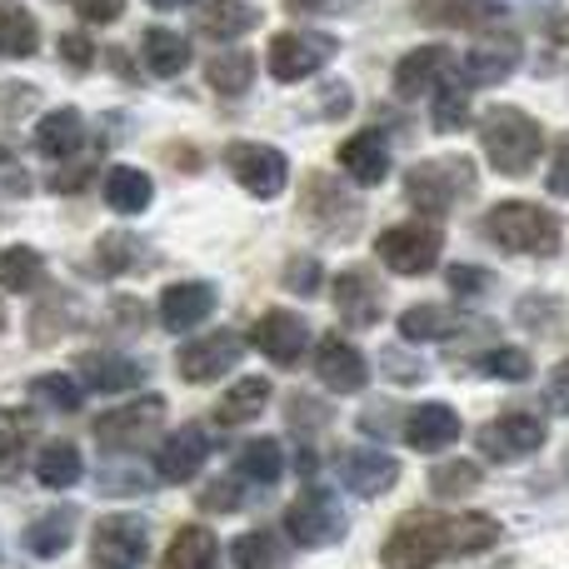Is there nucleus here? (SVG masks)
I'll return each instance as SVG.
<instances>
[{
    "label": "nucleus",
    "mask_w": 569,
    "mask_h": 569,
    "mask_svg": "<svg viewBox=\"0 0 569 569\" xmlns=\"http://www.w3.org/2000/svg\"><path fill=\"white\" fill-rule=\"evenodd\" d=\"M385 310V295H380V280L375 270L365 266H350L340 280H335V315L345 320V330H370Z\"/></svg>",
    "instance_id": "nucleus-14"
},
{
    "label": "nucleus",
    "mask_w": 569,
    "mask_h": 569,
    "mask_svg": "<svg viewBox=\"0 0 569 569\" xmlns=\"http://www.w3.org/2000/svg\"><path fill=\"white\" fill-rule=\"evenodd\" d=\"M470 120V96H465V80L450 76L435 90V130H460Z\"/></svg>",
    "instance_id": "nucleus-43"
},
{
    "label": "nucleus",
    "mask_w": 569,
    "mask_h": 569,
    "mask_svg": "<svg viewBox=\"0 0 569 569\" xmlns=\"http://www.w3.org/2000/svg\"><path fill=\"white\" fill-rule=\"evenodd\" d=\"M540 445H545V420H535V415H525V410L500 415L495 425L480 430V450L490 455V460H520V455H535Z\"/></svg>",
    "instance_id": "nucleus-16"
},
{
    "label": "nucleus",
    "mask_w": 569,
    "mask_h": 569,
    "mask_svg": "<svg viewBox=\"0 0 569 569\" xmlns=\"http://www.w3.org/2000/svg\"><path fill=\"white\" fill-rule=\"evenodd\" d=\"M405 440L420 455L450 450V445L460 440V415H455L450 405H415V410L405 415Z\"/></svg>",
    "instance_id": "nucleus-22"
},
{
    "label": "nucleus",
    "mask_w": 569,
    "mask_h": 569,
    "mask_svg": "<svg viewBox=\"0 0 569 569\" xmlns=\"http://www.w3.org/2000/svg\"><path fill=\"white\" fill-rule=\"evenodd\" d=\"M80 146H86V116H80V110L60 106V110H50V116H40V126H36V150L40 156L70 160Z\"/></svg>",
    "instance_id": "nucleus-25"
},
{
    "label": "nucleus",
    "mask_w": 569,
    "mask_h": 569,
    "mask_svg": "<svg viewBox=\"0 0 569 569\" xmlns=\"http://www.w3.org/2000/svg\"><path fill=\"white\" fill-rule=\"evenodd\" d=\"M295 10H340L345 0H290Z\"/></svg>",
    "instance_id": "nucleus-53"
},
{
    "label": "nucleus",
    "mask_w": 569,
    "mask_h": 569,
    "mask_svg": "<svg viewBox=\"0 0 569 569\" xmlns=\"http://www.w3.org/2000/svg\"><path fill=\"white\" fill-rule=\"evenodd\" d=\"M160 569H220V540L206 525H186V530L170 540Z\"/></svg>",
    "instance_id": "nucleus-27"
},
{
    "label": "nucleus",
    "mask_w": 569,
    "mask_h": 569,
    "mask_svg": "<svg viewBox=\"0 0 569 569\" xmlns=\"http://www.w3.org/2000/svg\"><path fill=\"white\" fill-rule=\"evenodd\" d=\"M226 166H230V176L260 200H276L284 190V180H290V160H284L276 146H256V140H236V146L226 150Z\"/></svg>",
    "instance_id": "nucleus-11"
},
{
    "label": "nucleus",
    "mask_w": 569,
    "mask_h": 569,
    "mask_svg": "<svg viewBox=\"0 0 569 569\" xmlns=\"http://www.w3.org/2000/svg\"><path fill=\"white\" fill-rule=\"evenodd\" d=\"M80 380L100 395H126L136 385H146V365L120 350H90V355H80Z\"/></svg>",
    "instance_id": "nucleus-20"
},
{
    "label": "nucleus",
    "mask_w": 569,
    "mask_h": 569,
    "mask_svg": "<svg viewBox=\"0 0 569 569\" xmlns=\"http://www.w3.org/2000/svg\"><path fill=\"white\" fill-rule=\"evenodd\" d=\"M160 425H166V400L146 395V400H136V405H120V410L100 415L96 440H100V450H146L160 435Z\"/></svg>",
    "instance_id": "nucleus-7"
},
{
    "label": "nucleus",
    "mask_w": 569,
    "mask_h": 569,
    "mask_svg": "<svg viewBox=\"0 0 569 569\" xmlns=\"http://www.w3.org/2000/svg\"><path fill=\"white\" fill-rule=\"evenodd\" d=\"M300 216L320 230L325 240H345L355 236V220H360V200L345 196V186H335L330 176H310L300 196Z\"/></svg>",
    "instance_id": "nucleus-10"
},
{
    "label": "nucleus",
    "mask_w": 569,
    "mask_h": 569,
    "mask_svg": "<svg viewBox=\"0 0 569 569\" xmlns=\"http://www.w3.org/2000/svg\"><path fill=\"white\" fill-rule=\"evenodd\" d=\"M40 276H46L40 250H30V246H6L0 250V284H6V290L26 295V290H36L40 284Z\"/></svg>",
    "instance_id": "nucleus-38"
},
{
    "label": "nucleus",
    "mask_w": 569,
    "mask_h": 569,
    "mask_svg": "<svg viewBox=\"0 0 569 569\" xmlns=\"http://www.w3.org/2000/svg\"><path fill=\"white\" fill-rule=\"evenodd\" d=\"M340 480H345V490L365 495V500H380L385 490H395L400 465H395L385 450H345L340 455Z\"/></svg>",
    "instance_id": "nucleus-21"
},
{
    "label": "nucleus",
    "mask_w": 569,
    "mask_h": 569,
    "mask_svg": "<svg viewBox=\"0 0 569 569\" xmlns=\"http://www.w3.org/2000/svg\"><path fill=\"white\" fill-rule=\"evenodd\" d=\"M270 405V380L266 375H246V380H236L226 390V400L216 405V420L220 425H250L260 410Z\"/></svg>",
    "instance_id": "nucleus-32"
},
{
    "label": "nucleus",
    "mask_w": 569,
    "mask_h": 569,
    "mask_svg": "<svg viewBox=\"0 0 569 569\" xmlns=\"http://www.w3.org/2000/svg\"><path fill=\"white\" fill-rule=\"evenodd\" d=\"M206 455H210V435L200 430V425H186V430H176L166 445H160L156 475L166 485H186V480H196V475H200Z\"/></svg>",
    "instance_id": "nucleus-19"
},
{
    "label": "nucleus",
    "mask_w": 569,
    "mask_h": 569,
    "mask_svg": "<svg viewBox=\"0 0 569 569\" xmlns=\"http://www.w3.org/2000/svg\"><path fill=\"white\" fill-rule=\"evenodd\" d=\"M440 250H445V236L430 220H405V226L380 230V240H375V256H380L395 276H425V270L440 260Z\"/></svg>",
    "instance_id": "nucleus-5"
},
{
    "label": "nucleus",
    "mask_w": 569,
    "mask_h": 569,
    "mask_svg": "<svg viewBox=\"0 0 569 569\" xmlns=\"http://www.w3.org/2000/svg\"><path fill=\"white\" fill-rule=\"evenodd\" d=\"M156 10H180V6H190V0H150Z\"/></svg>",
    "instance_id": "nucleus-55"
},
{
    "label": "nucleus",
    "mask_w": 569,
    "mask_h": 569,
    "mask_svg": "<svg viewBox=\"0 0 569 569\" xmlns=\"http://www.w3.org/2000/svg\"><path fill=\"white\" fill-rule=\"evenodd\" d=\"M210 315H216V284H206V280H180L160 295V325L170 335H190Z\"/></svg>",
    "instance_id": "nucleus-17"
},
{
    "label": "nucleus",
    "mask_w": 569,
    "mask_h": 569,
    "mask_svg": "<svg viewBox=\"0 0 569 569\" xmlns=\"http://www.w3.org/2000/svg\"><path fill=\"white\" fill-rule=\"evenodd\" d=\"M36 46H40L36 16H30L26 6L0 0V56H6V60H26V56H36Z\"/></svg>",
    "instance_id": "nucleus-34"
},
{
    "label": "nucleus",
    "mask_w": 569,
    "mask_h": 569,
    "mask_svg": "<svg viewBox=\"0 0 569 569\" xmlns=\"http://www.w3.org/2000/svg\"><path fill=\"white\" fill-rule=\"evenodd\" d=\"M340 170L355 180V186H380L390 176V140L380 130H360L340 146Z\"/></svg>",
    "instance_id": "nucleus-24"
},
{
    "label": "nucleus",
    "mask_w": 569,
    "mask_h": 569,
    "mask_svg": "<svg viewBox=\"0 0 569 569\" xmlns=\"http://www.w3.org/2000/svg\"><path fill=\"white\" fill-rule=\"evenodd\" d=\"M256 350L266 355L270 365H280V370H290V365L305 360V350H310V325H305V315L295 310H266L256 320Z\"/></svg>",
    "instance_id": "nucleus-12"
},
{
    "label": "nucleus",
    "mask_w": 569,
    "mask_h": 569,
    "mask_svg": "<svg viewBox=\"0 0 569 569\" xmlns=\"http://www.w3.org/2000/svg\"><path fill=\"white\" fill-rule=\"evenodd\" d=\"M80 475H86V460H80V450H76L70 440L40 445V455H36V480L46 485V490H70V485H80Z\"/></svg>",
    "instance_id": "nucleus-30"
},
{
    "label": "nucleus",
    "mask_w": 569,
    "mask_h": 569,
    "mask_svg": "<svg viewBox=\"0 0 569 569\" xmlns=\"http://www.w3.org/2000/svg\"><path fill=\"white\" fill-rule=\"evenodd\" d=\"M30 435H36V420L26 410H0V485L20 480Z\"/></svg>",
    "instance_id": "nucleus-31"
},
{
    "label": "nucleus",
    "mask_w": 569,
    "mask_h": 569,
    "mask_svg": "<svg viewBox=\"0 0 569 569\" xmlns=\"http://www.w3.org/2000/svg\"><path fill=\"white\" fill-rule=\"evenodd\" d=\"M236 465H240V480H250V485H276L280 475H284V450H280V440H250L246 450L236 455Z\"/></svg>",
    "instance_id": "nucleus-37"
},
{
    "label": "nucleus",
    "mask_w": 569,
    "mask_h": 569,
    "mask_svg": "<svg viewBox=\"0 0 569 569\" xmlns=\"http://www.w3.org/2000/svg\"><path fill=\"white\" fill-rule=\"evenodd\" d=\"M485 236L505 250V256H535L550 260L560 250V220L545 206H530V200H505L485 216Z\"/></svg>",
    "instance_id": "nucleus-2"
},
{
    "label": "nucleus",
    "mask_w": 569,
    "mask_h": 569,
    "mask_svg": "<svg viewBox=\"0 0 569 569\" xmlns=\"http://www.w3.org/2000/svg\"><path fill=\"white\" fill-rule=\"evenodd\" d=\"M30 395L56 415H76L80 400H86V385H76L70 375H36V380H30Z\"/></svg>",
    "instance_id": "nucleus-40"
},
{
    "label": "nucleus",
    "mask_w": 569,
    "mask_h": 569,
    "mask_svg": "<svg viewBox=\"0 0 569 569\" xmlns=\"http://www.w3.org/2000/svg\"><path fill=\"white\" fill-rule=\"evenodd\" d=\"M70 535H76V510H50L46 520H36L26 530V550L40 555V560H56L70 545Z\"/></svg>",
    "instance_id": "nucleus-36"
},
{
    "label": "nucleus",
    "mask_w": 569,
    "mask_h": 569,
    "mask_svg": "<svg viewBox=\"0 0 569 569\" xmlns=\"http://www.w3.org/2000/svg\"><path fill=\"white\" fill-rule=\"evenodd\" d=\"M140 60H146L156 76L170 80L190 66V40L176 36V30H166V26H150L146 36H140Z\"/></svg>",
    "instance_id": "nucleus-29"
},
{
    "label": "nucleus",
    "mask_w": 569,
    "mask_h": 569,
    "mask_svg": "<svg viewBox=\"0 0 569 569\" xmlns=\"http://www.w3.org/2000/svg\"><path fill=\"white\" fill-rule=\"evenodd\" d=\"M96 256H100V270H106V276H126V270H136L140 260H146V246H140L136 236H126V230H110V236L96 246Z\"/></svg>",
    "instance_id": "nucleus-41"
},
{
    "label": "nucleus",
    "mask_w": 569,
    "mask_h": 569,
    "mask_svg": "<svg viewBox=\"0 0 569 569\" xmlns=\"http://www.w3.org/2000/svg\"><path fill=\"white\" fill-rule=\"evenodd\" d=\"M0 170H16V150H10V140H0Z\"/></svg>",
    "instance_id": "nucleus-54"
},
{
    "label": "nucleus",
    "mask_w": 569,
    "mask_h": 569,
    "mask_svg": "<svg viewBox=\"0 0 569 569\" xmlns=\"http://www.w3.org/2000/svg\"><path fill=\"white\" fill-rule=\"evenodd\" d=\"M550 190L555 196H569V140L555 150V160H550Z\"/></svg>",
    "instance_id": "nucleus-52"
},
{
    "label": "nucleus",
    "mask_w": 569,
    "mask_h": 569,
    "mask_svg": "<svg viewBox=\"0 0 569 569\" xmlns=\"http://www.w3.org/2000/svg\"><path fill=\"white\" fill-rule=\"evenodd\" d=\"M284 284H290L295 295H315V290H320V266H315V260H305V256H295L290 266H284Z\"/></svg>",
    "instance_id": "nucleus-45"
},
{
    "label": "nucleus",
    "mask_w": 569,
    "mask_h": 569,
    "mask_svg": "<svg viewBox=\"0 0 569 569\" xmlns=\"http://www.w3.org/2000/svg\"><path fill=\"white\" fill-rule=\"evenodd\" d=\"M146 520L140 515H106L90 540V569H140L146 565Z\"/></svg>",
    "instance_id": "nucleus-9"
},
{
    "label": "nucleus",
    "mask_w": 569,
    "mask_h": 569,
    "mask_svg": "<svg viewBox=\"0 0 569 569\" xmlns=\"http://www.w3.org/2000/svg\"><path fill=\"white\" fill-rule=\"evenodd\" d=\"M515 66H520V40H480L475 50H465V60L455 70H460L465 86H500L505 76H515Z\"/></svg>",
    "instance_id": "nucleus-23"
},
{
    "label": "nucleus",
    "mask_w": 569,
    "mask_h": 569,
    "mask_svg": "<svg viewBox=\"0 0 569 569\" xmlns=\"http://www.w3.org/2000/svg\"><path fill=\"white\" fill-rule=\"evenodd\" d=\"M465 325V315L455 310V305H410V310L400 315V335L405 340H445V335H455Z\"/></svg>",
    "instance_id": "nucleus-33"
},
{
    "label": "nucleus",
    "mask_w": 569,
    "mask_h": 569,
    "mask_svg": "<svg viewBox=\"0 0 569 569\" xmlns=\"http://www.w3.org/2000/svg\"><path fill=\"white\" fill-rule=\"evenodd\" d=\"M230 560H236L240 569H280V545H276V535H266V530H250V535H240L236 545H230Z\"/></svg>",
    "instance_id": "nucleus-42"
},
{
    "label": "nucleus",
    "mask_w": 569,
    "mask_h": 569,
    "mask_svg": "<svg viewBox=\"0 0 569 569\" xmlns=\"http://www.w3.org/2000/svg\"><path fill=\"white\" fill-rule=\"evenodd\" d=\"M100 190H106V206L116 210V216H140V210L156 200L150 176L146 170H136V166H110L106 180H100Z\"/></svg>",
    "instance_id": "nucleus-26"
},
{
    "label": "nucleus",
    "mask_w": 569,
    "mask_h": 569,
    "mask_svg": "<svg viewBox=\"0 0 569 569\" xmlns=\"http://www.w3.org/2000/svg\"><path fill=\"white\" fill-rule=\"evenodd\" d=\"M485 370L495 375V380H530V370H535V360L525 350H515V345H500V350H490L485 355Z\"/></svg>",
    "instance_id": "nucleus-44"
},
{
    "label": "nucleus",
    "mask_w": 569,
    "mask_h": 569,
    "mask_svg": "<svg viewBox=\"0 0 569 569\" xmlns=\"http://www.w3.org/2000/svg\"><path fill=\"white\" fill-rule=\"evenodd\" d=\"M480 146H485V156H490V166L500 170V176H530L535 160H540V150H545V130L535 126L525 110L495 106L490 116L480 120Z\"/></svg>",
    "instance_id": "nucleus-3"
},
{
    "label": "nucleus",
    "mask_w": 569,
    "mask_h": 569,
    "mask_svg": "<svg viewBox=\"0 0 569 569\" xmlns=\"http://www.w3.org/2000/svg\"><path fill=\"white\" fill-rule=\"evenodd\" d=\"M545 405H550L555 415H569V360L550 370V385H545Z\"/></svg>",
    "instance_id": "nucleus-51"
},
{
    "label": "nucleus",
    "mask_w": 569,
    "mask_h": 569,
    "mask_svg": "<svg viewBox=\"0 0 569 569\" xmlns=\"http://www.w3.org/2000/svg\"><path fill=\"white\" fill-rule=\"evenodd\" d=\"M480 480H485L480 465H470V460H445V465H435L430 490L440 495V500H465V495L480 490Z\"/></svg>",
    "instance_id": "nucleus-39"
},
{
    "label": "nucleus",
    "mask_w": 569,
    "mask_h": 569,
    "mask_svg": "<svg viewBox=\"0 0 569 569\" xmlns=\"http://www.w3.org/2000/svg\"><path fill=\"white\" fill-rule=\"evenodd\" d=\"M315 375H320L335 395H360L365 380H370V365H365V355L355 350L345 335H325V340L315 345Z\"/></svg>",
    "instance_id": "nucleus-15"
},
{
    "label": "nucleus",
    "mask_w": 569,
    "mask_h": 569,
    "mask_svg": "<svg viewBox=\"0 0 569 569\" xmlns=\"http://www.w3.org/2000/svg\"><path fill=\"white\" fill-rule=\"evenodd\" d=\"M284 530H290V540L305 545V550H325V545H340L345 540L350 515H345V505L335 500V495L305 490L300 500L290 505V515H284Z\"/></svg>",
    "instance_id": "nucleus-6"
},
{
    "label": "nucleus",
    "mask_w": 569,
    "mask_h": 569,
    "mask_svg": "<svg viewBox=\"0 0 569 569\" xmlns=\"http://www.w3.org/2000/svg\"><path fill=\"white\" fill-rule=\"evenodd\" d=\"M206 80L220 96H246V90L256 86V56H250V50H220L206 66Z\"/></svg>",
    "instance_id": "nucleus-35"
},
{
    "label": "nucleus",
    "mask_w": 569,
    "mask_h": 569,
    "mask_svg": "<svg viewBox=\"0 0 569 569\" xmlns=\"http://www.w3.org/2000/svg\"><path fill=\"white\" fill-rule=\"evenodd\" d=\"M60 60H66L70 70H90L96 66V46H90L80 30H70V36H60Z\"/></svg>",
    "instance_id": "nucleus-46"
},
{
    "label": "nucleus",
    "mask_w": 569,
    "mask_h": 569,
    "mask_svg": "<svg viewBox=\"0 0 569 569\" xmlns=\"http://www.w3.org/2000/svg\"><path fill=\"white\" fill-rule=\"evenodd\" d=\"M475 190V166L465 156H435V160H420L410 166L405 176V200L425 216H450L465 196Z\"/></svg>",
    "instance_id": "nucleus-4"
},
{
    "label": "nucleus",
    "mask_w": 569,
    "mask_h": 569,
    "mask_svg": "<svg viewBox=\"0 0 569 569\" xmlns=\"http://www.w3.org/2000/svg\"><path fill=\"white\" fill-rule=\"evenodd\" d=\"M490 545H500V520L490 515L410 510L385 540V569H435L450 555H485Z\"/></svg>",
    "instance_id": "nucleus-1"
},
{
    "label": "nucleus",
    "mask_w": 569,
    "mask_h": 569,
    "mask_svg": "<svg viewBox=\"0 0 569 569\" xmlns=\"http://www.w3.org/2000/svg\"><path fill=\"white\" fill-rule=\"evenodd\" d=\"M200 505H206V510H216V515L240 510V490H236V480H216V485H206Z\"/></svg>",
    "instance_id": "nucleus-50"
},
{
    "label": "nucleus",
    "mask_w": 569,
    "mask_h": 569,
    "mask_svg": "<svg viewBox=\"0 0 569 569\" xmlns=\"http://www.w3.org/2000/svg\"><path fill=\"white\" fill-rule=\"evenodd\" d=\"M256 26H260V10L250 6V0H206V6H200V30H206L210 40H236Z\"/></svg>",
    "instance_id": "nucleus-28"
},
{
    "label": "nucleus",
    "mask_w": 569,
    "mask_h": 569,
    "mask_svg": "<svg viewBox=\"0 0 569 569\" xmlns=\"http://www.w3.org/2000/svg\"><path fill=\"white\" fill-rule=\"evenodd\" d=\"M450 290L465 295V300H475V295L490 290V276H485V270H475V266H450Z\"/></svg>",
    "instance_id": "nucleus-48"
},
{
    "label": "nucleus",
    "mask_w": 569,
    "mask_h": 569,
    "mask_svg": "<svg viewBox=\"0 0 569 569\" xmlns=\"http://www.w3.org/2000/svg\"><path fill=\"white\" fill-rule=\"evenodd\" d=\"M415 6H420V16L445 20V26H465L470 20V0H415Z\"/></svg>",
    "instance_id": "nucleus-47"
},
{
    "label": "nucleus",
    "mask_w": 569,
    "mask_h": 569,
    "mask_svg": "<svg viewBox=\"0 0 569 569\" xmlns=\"http://www.w3.org/2000/svg\"><path fill=\"white\" fill-rule=\"evenodd\" d=\"M335 50H340V40L325 36V30H284V36L270 40L266 66H270V76L290 86V80H305L320 66H330Z\"/></svg>",
    "instance_id": "nucleus-8"
},
{
    "label": "nucleus",
    "mask_w": 569,
    "mask_h": 569,
    "mask_svg": "<svg viewBox=\"0 0 569 569\" xmlns=\"http://www.w3.org/2000/svg\"><path fill=\"white\" fill-rule=\"evenodd\" d=\"M0 330H6V305H0Z\"/></svg>",
    "instance_id": "nucleus-56"
},
{
    "label": "nucleus",
    "mask_w": 569,
    "mask_h": 569,
    "mask_svg": "<svg viewBox=\"0 0 569 569\" xmlns=\"http://www.w3.org/2000/svg\"><path fill=\"white\" fill-rule=\"evenodd\" d=\"M240 355H246V340L230 330H216V335H200V340L180 345V375H186L190 385H210L220 380L226 370H236Z\"/></svg>",
    "instance_id": "nucleus-13"
},
{
    "label": "nucleus",
    "mask_w": 569,
    "mask_h": 569,
    "mask_svg": "<svg viewBox=\"0 0 569 569\" xmlns=\"http://www.w3.org/2000/svg\"><path fill=\"white\" fill-rule=\"evenodd\" d=\"M70 6H76V16L90 20V26H110V20H120L126 0H70Z\"/></svg>",
    "instance_id": "nucleus-49"
},
{
    "label": "nucleus",
    "mask_w": 569,
    "mask_h": 569,
    "mask_svg": "<svg viewBox=\"0 0 569 569\" xmlns=\"http://www.w3.org/2000/svg\"><path fill=\"white\" fill-rule=\"evenodd\" d=\"M455 66H460V60H455L445 46H420V50H410V56L395 66V90H400L405 100L425 96V90H440L450 76H460Z\"/></svg>",
    "instance_id": "nucleus-18"
}]
</instances>
